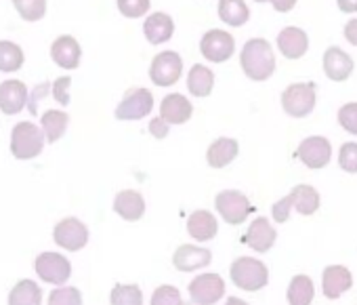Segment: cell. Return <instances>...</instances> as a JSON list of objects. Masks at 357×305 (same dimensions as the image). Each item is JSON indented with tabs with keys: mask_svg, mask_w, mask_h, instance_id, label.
Here are the masks:
<instances>
[{
	"mask_svg": "<svg viewBox=\"0 0 357 305\" xmlns=\"http://www.w3.org/2000/svg\"><path fill=\"white\" fill-rule=\"evenodd\" d=\"M240 66L244 74L255 82H263L271 78V74L275 72V55L271 45L265 38L248 40L240 53Z\"/></svg>",
	"mask_w": 357,
	"mask_h": 305,
	"instance_id": "cell-1",
	"label": "cell"
},
{
	"mask_svg": "<svg viewBox=\"0 0 357 305\" xmlns=\"http://www.w3.org/2000/svg\"><path fill=\"white\" fill-rule=\"evenodd\" d=\"M45 133L40 126H36L34 122H20L13 126L11 133V154L17 161H32L36 156H40V151L45 149Z\"/></svg>",
	"mask_w": 357,
	"mask_h": 305,
	"instance_id": "cell-2",
	"label": "cell"
},
{
	"mask_svg": "<svg viewBox=\"0 0 357 305\" xmlns=\"http://www.w3.org/2000/svg\"><path fill=\"white\" fill-rule=\"evenodd\" d=\"M292 209H296L301 215H313L319 209V194H317V190L311 188V186H296L286 198H282L280 202L273 204V209H271L273 219L278 223L288 221Z\"/></svg>",
	"mask_w": 357,
	"mask_h": 305,
	"instance_id": "cell-3",
	"label": "cell"
},
{
	"mask_svg": "<svg viewBox=\"0 0 357 305\" xmlns=\"http://www.w3.org/2000/svg\"><path fill=\"white\" fill-rule=\"evenodd\" d=\"M231 282L248 292L261 290L269 282V269L263 261L252 257H240L231 263Z\"/></svg>",
	"mask_w": 357,
	"mask_h": 305,
	"instance_id": "cell-4",
	"label": "cell"
},
{
	"mask_svg": "<svg viewBox=\"0 0 357 305\" xmlns=\"http://www.w3.org/2000/svg\"><path fill=\"white\" fill-rule=\"evenodd\" d=\"M183 76V59L176 51H160L149 66V78L158 87H172Z\"/></svg>",
	"mask_w": 357,
	"mask_h": 305,
	"instance_id": "cell-5",
	"label": "cell"
},
{
	"mask_svg": "<svg viewBox=\"0 0 357 305\" xmlns=\"http://www.w3.org/2000/svg\"><path fill=\"white\" fill-rule=\"evenodd\" d=\"M282 107L292 118L309 116L315 107V82H296L282 93Z\"/></svg>",
	"mask_w": 357,
	"mask_h": 305,
	"instance_id": "cell-6",
	"label": "cell"
},
{
	"mask_svg": "<svg viewBox=\"0 0 357 305\" xmlns=\"http://www.w3.org/2000/svg\"><path fill=\"white\" fill-rule=\"evenodd\" d=\"M200 53L211 64H225L236 53V40L225 30H208L200 38Z\"/></svg>",
	"mask_w": 357,
	"mask_h": 305,
	"instance_id": "cell-7",
	"label": "cell"
},
{
	"mask_svg": "<svg viewBox=\"0 0 357 305\" xmlns=\"http://www.w3.org/2000/svg\"><path fill=\"white\" fill-rule=\"evenodd\" d=\"M53 240L59 248L76 253L89 244V228L78 217L61 219L53 230Z\"/></svg>",
	"mask_w": 357,
	"mask_h": 305,
	"instance_id": "cell-8",
	"label": "cell"
},
{
	"mask_svg": "<svg viewBox=\"0 0 357 305\" xmlns=\"http://www.w3.org/2000/svg\"><path fill=\"white\" fill-rule=\"evenodd\" d=\"M215 207H217L219 215L223 217V221H227L229 225L244 223L246 217L252 213L250 200L242 192H238V190H225V192L217 194Z\"/></svg>",
	"mask_w": 357,
	"mask_h": 305,
	"instance_id": "cell-9",
	"label": "cell"
},
{
	"mask_svg": "<svg viewBox=\"0 0 357 305\" xmlns=\"http://www.w3.org/2000/svg\"><path fill=\"white\" fill-rule=\"evenodd\" d=\"M38 278L47 284H66L72 276V263L61 253H40L34 261Z\"/></svg>",
	"mask_w": 357,
	"mask_h": 305,
	"instance_id": "cell-10",
	"label": "cell"
},
{
	"mask_svg": "<svg viewBox=\"0 0 357 305\" xmlns=\"http://www.w3.org/2000/svg\"><path fill=\"white\" fill-rule=\"evenodd\" d=\"M153 110V95L147 89H130L116 107L118 120H141Z\"/></svg>",
	"mask_w": 357,
	"mask_h": 305,
	"instance_id": "cell-11",
	"label": "cell"
},
{
	"mask_svg": "<svg viewBox=\"0 0 357 305\" xmlns=\"http://www.w3.org/2000/svg\"><path fill=\"white\" fill-rule=\"evenodd\" d=\"M225 295V282L219 274H200L190 284V297L194 303H217Z\"/></svg>",
	"mask_w": 357,
	"mask_h": 305,
	"instance_id": "cell-12",
	"label": "cell"
},
{
	"mask_svg": "<svg viewBox=\"0 0 357 305\" xmlns=\"http://www.w3.org/2000/svg\"><path fill=\"white\" fill-rule=\"evenodd\" d=\"M296 156L305 163V167L309 169H321L330 163L332 158V147L330 141L326 137H307L298 149H296Z\"/></svg>",
	"mask_w": 357,
	"mask_h": 305,
	"instance_id": "cell-13",
	"label": "cell"
},
{
	"mask_svg": "<svg viewBox=\"0 0 357 305\" xmlns=\"http://www.w3.org/2000/svg\"><path fill=\"white\" fill-rule=\"evenodd\" d=\"M51 59L63 70H76L80 66V59H82V47L74 36L63 34V36L53 40Z\"/></svg>",
	"mask_w": 357,
	"mask_h": 305,
	"instance_id": "cell-14",
	"label": "cell"
},
{
	"mask_svg": "<svg viewBox=\"0 0 357 305\" xmlns=\"http://www.w3.org/2000/svg\"><path fill=\"white\" fill-rule=\"evenodd\" d=\"M211 261H213V253L196 244H181L172 255V265L178 271H196L206 267Z\"/></svg>",
	"mask_w": 357,
	"mask_h": 305,
	"instance_id": "cell-15",
	"label": "cell"
},
{
	"mask_svg": "<svg viewBox=\"0 0 357 305\" xmlns=\"http://www.w3.org/2000/svg\"><path fill=\"white\" fill-rule=\"evenodd\" d=\"M28 103V87L22 80H5L0 82V110L7 116L20 114Z\"/></svg>",
	"mask_w": 357,
	"mask_h": 305,
	"instance_id": "cell-16",
	"label": "cell"
},
{
	"mask_svg": "<svg viewBox=\"0 0 357 305\" xmlns=\"http://www.w3.org/2000/svg\"><path fill=\"white\" fill-rule=\"evenodd\" d=\"M143 34L145 40L153 47H160L164 43H168L174 36V22L168 13L155 11L151 15L145 17L143 22Z\"/></svg>",
	"mask_w": 357,
	"mask_h": 305,
	"instance_id": "cell-17",
	"label": "cell"
},
{
	"mask_svg": "<svg viewBox=\"0 0 357 305\" xmlns=\"http://www.w3.org/2000/svg\"><path fill=\"white\" fill-rule=\"evenodd\" d=\"M194 114L192 101L181 93H170L160 103V116L168 124H185Z\"/></svg>",
	"mask_w": 357,
	"mask_h": 305,
	"instance_id": "cell-18",
	"label": "cell"
},
{
	"mask_svg": "<svg viewBox=\"0 0 357 305\" xmlns=\"http://www.w3.org/2000/svg\"><path fill=\"white\" fill-rule=\"evenodd\" d=\"M278 49L286 59H301L309 49V38L301 28L288 26L278 34Z\"/></svg>",
	"mask_w": 357,
	"mask_h": 305,
	"instance_id": "cell-19",
	"label": "cell"
},
{
	"mask_svg": "<svg viewBox=\"0 0 357 305\" xmlns=\"http://www.w3.org/2000/svg\"><path fill=\"white\" fill-rule=\"evenodd\" d=\"M275 230H273V225L269 223V219H265V217H257L252 223H250V228H248V232L244 234V242L252 248V251H257V253H267L273 244H275Z\"/></svg>",
	"mask_w": 357,
	"mask_h": 305,
	"instance_id": "cell-20",
	"label": "cell"
},
{
	"mask_svg": "<svg viewBox=\"0 0 357 305\" xmlns=\"http://www.w3.org/2000/svg\"><path fill=\"white\" fill-rule=\"evenodd\" d=\"M324 72L330 80L342 82L351 76L353 72V59L338 47H330L324 53Z\"/></svg>",
	"mask_w": 357,
	"mask_h": 305,
	"instance_id": "cell-21",
	"label": "cell"
},
{
	"mask_svg": "<svg viewBox=\"0 0 357 305\" xmlns=\"http://www.w3.org/2000/svg\"><path fill=\"white\" fill-rule=\"evenodd\" d=\"M238 151H240V145L236 139L219 137L211 143V147L206 151V161L213 169H223L238 158Z\"/></svg>",
	"mask_w": 357,
	"mask_h": 305,
	"instance_id": "cell-22",
	"label": "cell"
},
{
	"mask_svg": "<svg viewBox=\"0 0 357 305\" xmlns=\"http://www.w3.org/2000/svg\"><path fill=\"white\" fill-rule=\"evenodd\" d=\"M114 211L124 221H139L145 215V200L137 190H124L116 194Z\"/></svg>",
	"mask_w": 357,
	"mask_h": 305,
	"instance_id": "cell-23",
	"label": "cell"
},
{
	"mask_svg": "<svg viewBox=\"0 0 357 305\" xmlns=\"http://www.w3.org/2000/svg\"><path fill=\"white\" fill-rule=\"evenodd\" d=\"M188 232L194 240L198 242H208L217 236L219 223L217 217L211 211H194L188 217Z\"/></svg>",
	"mask_w": 357,
	"mask_h": 305,
	"instance_id": "cell-24",
	"label": "cell"
},
{
	"mask_svg": "<svg viewBox=\"0 0 357 305\" xmlns=\"http://www.w3.org/2000/svg\"><path fill=\"white\" fill-rule=\"evenodd\" d=\"M321 284H324V295L328 299H338L344 290L351 288L353 284V276L347 267L342 265H330L324 269L321 276Z\"/></svg>",
	"mask_w": 357,
	"mask_h": 305,
	"instance_id": "cell-25",
	"label": "cell"
},
{
	"mask_svg": "<svg viewBox=\"0 0 357 305\" xmlns=\"http://www.w3.org/2000/svg\"><path fill=\"white\" fill-rule=\"evenodd\" d=\"M215 89V74L211 68L202 66V64H196L190 68V74H188V91L190 95L194 97H208Z\"/></svg>",
	"mask_w": 357,
	"mask_h": 305,
	"instance_id": "cell-26",
	"label": "cell"
},
{
	"mask_svg": "<svg viewBox=\"0 0 357 305\" xmlns=\"http://www.w3.org/2000/svg\"><path fill=\"white\" fill-rule=\"evenodd\" d=\"M68 124H70V116L63 110H47L40 116V128L49 143L59 141L63 133L68 131Z\"/></svg>",
	"mask_w": 357,
	"mask_h": 305,
	"instance_id": "cell-27",
	"label": "cell"
},
{
	"mask_svg": "<svg viewBox=\"0 0 357 305\" xmlns=\"http://www.w3.org/2000/svg\"><path fill=\"white\" fill-rule=\"evenodd\" d=\"M219 20L229 28H240L250 20V9L244 0H219Z\"/></svg>",
	"mask_w": 357,
	"mask_h": 305,
	"instance_id": "cell-28",
	"label": "cell"
},
{
	"mask_svg": "<svg viewBox=\"0 0 357 305\" xmlns=\"http://www.w3.org/2000/svg\"><path fill=\"white\" fill-rule=\"evenodd\" d=\"M11 305H38L43 303V288L34 280H20L9 292Z\"/></svg>",
	"mask_w": 357,
	"mask_h": 305,
	"instance_id": "cell-29",
	"label": "cell"
},
{
	"mask_svg": "<svg viewBox=\"0 0 357 305\" xmlns=\"http://www.w3.org/2000/svg\"><path fill=\"white\" fill-rule=\"evenodd\" d=\"M26 64L24 49L13 40H0V72L13 74Z\"/></svg>",
	"mask_w": 357,
	"mask_h": 305,
	"instance_id": "cell-30",
	"label": "cell"
},
{
	"mask_svg": "<svg viewBox=\"0 0 357 305\" xmlns=\"http://www.w3.org/2000/svg\"><path fill=\"white\" fill-rule=\"evenodd\" d=\"M315 288L309 276H294L288 286V303L292 305H309L313 301Z\"/></svg>",
	"mask_w": 357,
	"mask_h": 305,
	"instance_id": "cell-31",
	"label": "cell"
},
{
	"mask_svg": "<svg viewBox=\"0 0 357 305\" xmlns=\"http://www.w3.org/2000/svg\"><path fill=\"white\" fill-rule=\"evenodd\" d=\"M24 22H40L47 15V0H11Z\"/></svg>",
	"mask_w": 357,
	"mask_h": 305,
	"instance_id": "cell-32",
	"label": "cell"
},
{
	"mask_svg": "<svg viewBox=\"0 0 357 305\" xmlns=\"http://www.w3.org/2000/svg\"><path fill=\"white\" fill-rule=\"evenodd\" d=\"M109 303H114V305H141L143 292L137 284H116L112 288Z\"/></svg>",
	"mask_w": 357,
	"mask_h": 305,
	"instance_id": "cell-33",
	"label": "cell"
},
{
	"mask_svg": "<svg viewBox=\"0 0 357 305\" xmlns=\"http://www.w3.org/2000/svg\"><path fill=\"white\" fill-rule=\"evenodd\" d=\"M120 15H124L126 20H139L145 17L151 9L149 0H116Z\"/></svg>",
	"mask_w": 357,
	"mask_h": 305,
	"instance_id": "cell-34",
	"label": "cell"
},
{
	"mask_svg": "<svg viewBox=\"0 0 357 305\" xmlns=\"http://www.w3.org/2000/svg\"><path fill=\"white\" fill-rule=\"evenodd\" d=\"M49 303L51 305H80L82 303V292L78 288H74V286L59 284L55 290H51Z\"/></svg>",
	"mask_w": 357,
	"mask_h": 305,
	"instance_id": "cell-35",
	"label": "cell"
},
{
	"mask_svg": "<svg viewBox=\"0 0 357 305\" xmlns=\"http://www.w3.org/2000/svg\"><path fill=\"white\" fill-rule=\"evenodd\" d=\"M181 301V292L174 286H160L151 295V305H178Z\"/></svg>",
	"mask_w": 357,
	"mask_h": 305,
	"instance_id": "cell-36",
	"label": "cell"
},
{
	"mask_svg": "<svg viewBox=\"0 0 357 305\" xmlns=\"http://www.w3.org/2000/svg\"><path fill=\"white\" fill-rule=\"evenodd\" d=\"M338 165L347 173H357V143H344L340 147Z\"/></svg>",
	"mask_w": 357,
	"mask_h": 305,
	"instance_id": "cell-37",
	"label": "cell"
},
{
	"mask_svg": "<svg viewBox=\"0 0 357 305\" xmlns=\"http://www.w3.org/2000/svg\"><path fill=\"white\" fill-rule=\"evenodd\" d=\"M338 122L340 126L351 133V135H357V103H347L340 107L338 112Z\"/></svg>",
	"mask_w": 357,
	"mask_h": 305,
	"instance_id": "cell-38",
	"label": "cell"
},
{
	"mask_svg": "<svg viewBox=\"0 0 357 305\" xmlns=\"http://www.w3.org/2000/svg\"><path fill=\"white\" fill-rule=\"evenodd\" d=\"M47 95H51V82H47V80L40 82L38 87H34L32 93H28V103H26V107L30 110L32 116L38 114V103H40Z\"/></svg>",
	"mask_w": 357,
	"mask_h": 305,
	"instance_id": "cell-39",
	"label": "cell"
},
{
	"mask_svg": "<svg viewBox=\"0 0 357 305\" xmlns=\"http://www.w3.org/2000/svg\"><path fill=\"white\" fill-rule=\"evenodd\" d=\"M70 84H72L70 76H61L51 84V93L61 105H70Z\"/></svg>",
	"mask_w": 357,
	"mask_h": 305,
	"instance_id": "cell-40",
	"label": "cell"
},
{
	"mask_svg": "<svg viewBox=\"0 0 357 305\" xmlns=\"http://www.w3.org/2000/svg\"><path fill=\"white\" fill-rule=\"evenodd\" d=\"M168 131H170V124H168L162 116H155V118L149 122V133H151V137H155V139H164V137L168 135Z\"/></svg>",
	"mask_w": 357,
	"mask_h": 305,
	"instance_id": "cell-41",
	"label": "cell"
},
{
	"mask_svg": "<svg viewBox=\"0 0 357 305\" xmlns=\"http://www.w3.org/2000/svg\"><path fill=\"white\" fill-rule=\"evenodd\" d=\"M344 38H347L353 47H357V17L351 20V22L344 26Z\"/></svg>",
	"mask_w": 357,
	"mask_h": 305,
	"instance_id": "cell-42",
	"label": "cell"
},
{
	"mask_svg": "<svg viewBox=\"0 0 357 305\" xmlns=\"http://www.w3.org/2000/svg\"><path fill=\"white\" fill-rule=\"evenodd\" d=\"M269 3L273 5V9H275L278 13H288V11L294 9L296 0H269Z\"/></svg>",
	"mask_w": 357,
	"mask_h": 305,
	"instance_id": "cell-43",
	"label": "cell"
},
{
	"mask_svg": "<svg viewBox=\"0 0 357 305\" xmlns=\"http://www.w3.org/2000/svg\"><path fill=\"white\" fill-rule=\"evenodd\" d=\"M338 9L342 13H357V0H338Z\"/></svg>",
	"mask_w": 357,
	"mask_h": 305,
	"instance_id": "cell-44",
	"label": "cell"
},
{
	"mask_svg": "<svg viewBox=\"0 0 357 305\" xmlns=\"http://www.w3.org/2000/svg\"><path fill=\"white\" fill-rule=\"evenodd\" d=\"M227 303H244V301H242V299H236V297H231V299H229Z\"/></svg>",
	"mask_w": 357,
	"mask_h": 305,
	"instance_id": "cell-45",
	"label": "cell"
},
{
	"mask_svg": "<svg viewBox=\"0 0 357 305\" xmlns=\"http://www.w3.org/2000/svg\"><path fill=\"white\" fill-rule=\"evenodd\" d=\"M255 3H269V0H255Z\"/></svg>",
	"mask_w": 357,
	"mask_h": 305,
	"instance_id": "cell-46",
	"label": "cell"
}]
</instances>
